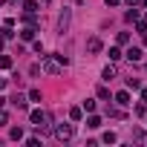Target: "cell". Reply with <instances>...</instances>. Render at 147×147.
<instances>
[{
  "label": "cell",
  "instance_id": "9",
  "mask_svg": "<svg viewBox=\"0 0 147 147\" xmlns=\"http://www.w3.org/2000/svg\"><path fill=\"white\" fill-rule=\"evenodd\" d=\"M87 49H90V52H101V40H98V38H90V40H87Z\"/></svg>",
  "mask_w": 147,
  "mask_h": 147
},
{
  "label": "cell",
  "instance_id": "17",
  "mask_svg": "<svg viewBox=\"0 0 147 147\" xmlns=\"http://www.w3.org/2000/svg\"><path fill=\"white\" fill-rule=\"evenodd\" d=\"M9 136H12L15 141H20V138H23V130H20V127H12V133H9Z\"/></svg>",
  "mask_w": 147,
  "mask_h": 147
},
{
  "label": "cell",
  "instance_id": "16",
  "mask_svg": "<svg viewBox=\"0 0 147 147\" xmlns=\"http://www.w3.org/2000/svg\"><path fill=\"white\" fill-rule=\"evenodd\" d=\"M124 20H127V23H133V20H138V12H136V9H130V12L124 15Z\"/></svg>",
  "mask_w": 147,
  "mask_h": 147
},
{
  "label": "cell",
  "instance_id": "3",
  "mask_svg": "<svg viewBox=\"0 0 147 147\" xmlns=\"http://www.w3.org/2000/svg\"><path fill=\"white\" fill-rule=\"evenodd\" d=\"M72 136H75V127H72V124H58V127H55V138L69 141Z\"/></svg>",
  "mask_w": 147,
  "mask_h": 147
},
{
  "label": "cell",
  "instance_id": "10",
  "mask_svg": "<svg viewBox=\"0 0 147 147\" xmlns=\"http://www.w3.org/2000/svg\"><path fill=\"white\" fill-rule=\"evenodd\" d=\"M121 58H124V52H121L118 46H110V61L115 63V61H121Z\"/></svg>",
  "mask_w": 147,
  "mask_h": 147
},
{
  "label": "cell",
  "instance_id": "31",
  "mask_svg": "<svg viewBox=\"0 0 147 147\" xmlns=\"http://www.w3.org/2000/svg\"><path fill=\"white\" fill-rule=\"evenodd\" d=\"M3 104H6V98H3V95H0V107H3Z\"/></svg>",
  "mask_w": 147,
  "mask_h": 147
},
{
  "label": "cell",
  "instance_id": "23",
  "mask_svg": "<svg viewBox=\"0 0 147 147\" xmlns=\"http://www.w3.org/2000/svg\"><path fill=\"white\" fill-rule=\"evenodd\" d=\"M136 32H141V35H144V32H147V20H138V23H136Z\"/></svg>",
  "mask_w": 147,
  "mask_h": 147
},
{
  "label": "cell",
  "instance_id": "1",
  "mask_svg": "<svg viewBox=\"0 0 147 147\" xmlns=\"http://www.w3.org/2000/svg\"><path fill=\"white\" fill-rule=\"evenodd\" d=\"M29 118H32V124L38 127V133H49V115H46L43 110H32Z\"/></svg>",
  "mask_w": 147,
  "mask_h": 147
},
{
  "label": "cell",
  "instance_id": "11",
  "mask_svg": "<svg viewBox=\"0 0 147 147\" xmlns=\"http://www.w3.org/2000/svg\"><path fill=\"white\" fill-rule=\"evenodd\" d=\"M69 118H72V121H81V118H84V110H81V107H72V110H69Z\"/></svg>",
  "mask_w": 147,
  "mask_h": 147
},
{
  "label": "cell",
  "instance_id": "29",
  "mask_svg": "<svg viewBox=\"0 0 147 147\" xmlns=\"http://www.w3.org/2000/svg\"><path fill=\"white\" fill-rule=\"evenodd\" d=\"M124 3H130V6H138V3H141V0H124Z\"/></svg>",
  "mask_w": 147,
  "mask_h": 147
},
{
  "label": "cell",
  "instance_id": "24",
  "mask_svg": "<svg viewBox=\"0 0 147 147\" xmlns=\"http://www.w3.org/2000/svg\"><path fill=\"white\" fill-rule=\"evenodd\" d=\"M124 43H130V35H127V32H121V35H118V46H124Z\"/></svg>",
  "mask_w": 147,
  "mask_h": 147
},
{
  "label": "cell",
  "instance_id": "19",
  "mask_svg": "<svg viewBox=\"0 0 147 147\" xmlns=\"http://www.w3.org/2000/svg\"><path fill=\"white\" fill-rule=\"evenodd\" d=\"M133 138H136V141H141V144H147V133H141V130H136V133H133Z\"/></svg>",
  "mask_w": 147,
  "mask_h": 147
},
{
  "label": "cell",
  "instance_id": "7",
  "mask_svg": "<svg viewBox=\"0 0 147 147\" xmlns=\"http://www.w3.org/2000/svg\"><path fill=\"white\" fill-rule=\"evenodd\" d=\"M101 78H104V81H113V78H115V66H113V61H110V66L101 72Z\"/></svg>",
  "mask_w": 147,
  "mask_h": 147
},
{
  "label": "cell",
  "instance_id": "26",
  "mask_svg": "<svg viewBox=\"0 0 147 147\" xmlns=\"http://www.w3.org/2000/svg\"><path fill=\"white\" fill-rule=\"evenodd\" d=\"M6 121H9V113H6V110H0V124H6Z\"/></svg>",
  "mask_w": 147,
  "mask_h": 147
},
{
  "label": "cell",
  "instance_id": "12",
  "mask_svg": "<svg viewBox=\"0 0 147 147\" xmlns=\"http://www.w3.org/2000/svg\"><path fill=\"white\" fill-rule=\"evenodd\" d=\"M23 12H26V15H35V12H38V3H35V0H26V3H23Z\"/></svg>",
  "mask_w": 147,
  "mask_h": 147
},
{
  "label": "cell",
  "instance_id": "14",
  "mask_svg": "<svg viewBox=\"0 0 147 147\" xmlns=\"http://www.w3.org/2000/svg\"><path fill=\"white\" fill-rule=\"evenodd\" d=\"M87 127H90V130H98V127H101V118H98V115H90V118H87Z\"/></svg>",
  "mask_w": 147,
  "mask_h": 147
},
{
  "label": "cell",
  "instance_id": "21",
  "mask_svg": "<svg viewBox=\"0 0 147 147\" xmlns=\"http://www.w3.org/2000/svg\"><path fill=\"white\" fill-rule=\"evenodd\" d=\"M98 98L107 101V98H110V90H107V87H98Z\"/></svg>",
  "mask_w": 147,
  "mask_h": 147
},
{
  "label": "cell",
  "instance_id": "28",
  "mask_svg": "<svg viewBox=\"0 0 147 147\" xmlns=\"http://www.w3.org/2000/svg\"><path fill=\"white\" fill-rule=\"evenodd\" d=\"M141 101H144V104H147V87H144V90H141Z\"/></svg>",
  "mask_w": 147,
  "mask_h": 147
},
{
  "label": "cell",
  "instance_id": "32",
  "mask_svg": "<svg viewBox=\"0 0 147 147\" xmlns=\"http://www.w3.org/2000/svg\"><path fill=\"white\" fill-rule=\"evenodd\" d=\"M144 46H147V32H144Z\"/></svg>",
  "mask_w": 147,
  "mask_h": 147
},
{
  "label": "cell",
  "instance_id": "27",
  "mask_svg": "<svg viewBox=\"0 0 147 147\" xmlns=\"http://www.w3.org/2000/svg\"><path fill=\"white\" fill-rule=\"evenodd\" d=\"M104 3H107V6H118V3H121V0H104Z\"/></svg>",
  "mask_w": 147,
  "mask_h": 147
},
{
  "label": "cell",
  "instance_id": "22",
  "mask_svg": "<svg viewBox=\"0 0 147 147\" xmlns=\"http://www.w3.org/2000/svg\"><path fill=\"white\" fill-rule=\"evenodd\" d=\"M81 110H84V113H92V110H95V101H90V98H87V101H84V107H81Z\"/></svg>",
  "mask_w": 147,
  "mask_h": 147
},
{
  "label": "cell",
  "instance_id": "6",
  "mask_svg": "<svg viewBox=\"0 0 147 147\" xmlns=\"http://www.w3.org/2000/svg\"><path fill=\"white\" fill-rule=\"evenodd\" d=\"M115 104H121V107H127V104H130V92H127V90H121V92H115Z\"/></svg>",
  "mask_w": 147,
  "mask_h": 147
},
{
  "label": "cell",
  "instance_id": "30",
  "mask_svg": "<svg viewBox=\"0 0 147 147\" xmlns=\"http://www.w3.org/2000/svg\"><path fill=\"white\" fill-rule=\"evenodd\" d=\"M3 43H6V38H3V35H0V49H3Z\"/></svg>",
  "mask_w": 147,
  "mask_h": 147
},
{
  "label": "cell",
  "instance_id": "15",
  "mask_svg": "<svg viewBox=\"0 0 147 147\" xmlns=\"http://www.w3.org/2000/svg\"><path fill=\"white\" fill-rule=\"evenodd\" d=\"M12 66V58L9 55H0V69H9Z\"/></svg>",
  "mask_w": 147,
  "mask_h": 147
},
{
  "label": "cell",
  "instance_id": "8",
  "mask_svg": "<svg viewBox=\"0 0 147 147\" xmlns=\"http://www.w3.org/2000/svg\"><path fill=\"white\" fill-rule=\"evenodd\" d=\"M35 32H38L35 26H26V29L20 32V38H23V40H35Z\"/></svg>",
  "mask_w": 147,
  "mask_h": 147
},
{
  "label": "cell",
  "instance_id": "13",
  "mask_svg": "<svg viewBox=\"0 0 147 147\" xmlns=\"http://www.w3.org/2000/svg\"><path fill=\"white\" fill-rule=\"evenodd\" d=\"M12 104H15V107H18V110H26V107H29V104H26V98H23V95H15V98H12Z\"/></svg>",
  "mask_w": 147,
  "mask_h": 147
},
{
  "label": "cell",
  "instance_id": "5",
  "mask_svg": "<svg viewBox=\"0 0 147 147\" xmlns=\"http://www.w3.org/2000/svg\"><path fill=\"white\" fill-rule=\"evenodd\" d=\"M124 55H127V58H130V61H133V63H138V61H141V58H144V52H141V49H138V46H130V49H127V52H124Z\"/></svg>",
  "mask_w": 147,
  "mask_h": 147
},
{
  "label": "cell",
  "instance_id": "18",
  "mask_svg": "<svg viewBox=\"0 0 147 147\" xmlns=\"http://www.w3.org/2000/svg\"><path fill=\"white\" fill-rule=\"evenodd\" d=\"M101 141H104V144H115V133H104Z\"/></svg>",
  "mask_w": 147,
  "mask_h": 147
},
{
  "label": "cell",
  "instance_id": "25",
  "mask_svg": "<svg viewBox=\"0 0 147 147\" xmlns=\"http://www.w3.org/2000/svg\"><path fill=\"white\" fill-rule=\"evenodd\" d=\"M29 101H40V90H29Z\"/></svg>",
  "mask_w": 147,
  "mask_h": 147
},
{
  "label": "cell",
  "instance_id": "20",
  "mask_svg": "<svg viewBox=\"0 0 147 147\" xmlns=\"http://www.w3.org/2000/svg\"><path fill=\"white\" fill-rule=\"evenodd\" d=\"M127 87H130V90H138L141 81H138V78H127Z\"/></svg>",
  "mask_w": 147,
  "mask_h": 147
},
{
  "label": "cell",
  "instance_id": "4",
  "mask_svg": "<svg viewBox=\"0 0 147 147\" xmlns=\"http://www.w3.org/2000/svg\"><path fill=\"white\" fill-rule=\"evenodd\" d=\"M40 69H43V72H49V75H58V69H61V63H58L55 58H49V55H46V58L40 61Z\"/></svg>",
  "mask_w": 147,
  "mask_h": 147
},
{
  "label": "cell",
  "instance_id": "2",
  "mask_svg": "<svg viewBox=\"0 0 147 147\" xmlns=\"http://www.w3.org/2000/svg\"><path fill=\"white\" fill-rule=\"evenodd\" d=\"M69 23H72V9H63V12L58 15V35H61V38L69 32Z\"/></svg>",
  "mask_w": 147,
  "mask_h": 147
}]
</instances>
